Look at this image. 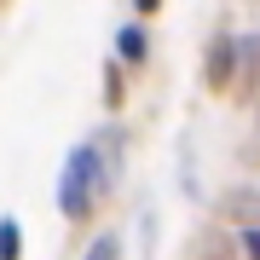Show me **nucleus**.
<instances>
[{
	"instance_id": "obj_1",
	"label": "nucleus",
	"mask_w": 260,
	"mask_h": 260,
	"mask_svg": "<svg viewBox=\"0 0 260 260\" xmlns=\"http://www.w3.org/2000/svg\"><path fill=\"white\" fill-rule=\"evenodd\" d=\"M104 185V162L93 145H75L70 162H64V179H58V203H64L70 220H87V208H93V197Z\"/></svg>"
},
{
	"instance_id": "obj_2",
	"label": "nucleus",
	"mask_w": 260,
	"mask_h": 260,
	"mask_svg": "<svg viewBox=\"0 0 260 260\" xmlns=\"http://www.w3.org/2000/svg\"><path fill=\"white\" fill-rule=\"evenodd\" d=\"M116 52H121V64H145V58H150V35H145L139 23H127L116 35Z\"/></svg>"
},
{
	"instance_id": "obj_3",
	"label": "nucleus",
	"mask_w": 260,
	"mask_h": 260,
	"mask_svg": "<svg viewBox=\"0 0 260 260\" xmlns=\"http://www.w3.org/2000/svg\"><path fill=\"white\" fill-rule=\"evenodd\" d=\"M232 64H237V41H214V52H208V81H232Z\"/></svg>"
},
{
	"instance_id": "obj_4",
	"label": "nucleus",
	"mask_w": 260,
	"mask_h": 260,
	"mask_svg": "<svg viewBox=\"0 0 260 260\" xmlns=\"http://www.w3.org/2000/svg\"><path fill=\"white\" fill-rule=\"evenodd\" d=\"M18 243H23L18 220H0V260H18Z\"/></svg>"
},
{
	"instance_id": "obj_5",
	"label": "nucleus",
	"mask_w": 260,
	"mask_h": 260,
	"mask_svg": "<svg viewBox=\"0 0 260 260\" xmlns=\"http://www.w3.org/2000/svg\"><path fill=\"white\" fill-rule=\"evenodd\" d=\"M87 260H121V243H116V237H99V243H93V254H87Z\"/></svg>"
},
{
	"instance_id": "obj_6",
	"label": "nucleus",
	"mask_w": 260,
	"mask_h": 260,
	"mask_svg": "<svg viewBox=\"0 0 260 260\" xmlns=\"http://www.w3.org/2000/svg\"><path fill=\"white\" fill-rule=\"evenodd\" d=\"M243 254H249V260H260V232H254V225L243 232Z\"/></svg>"
},
{
	"instance_id": "obj_7",
	"label": "nucleus",
	"mask_w": 260,
	"mask_h": 260,
	"mask_svg": "<svg viewBox=\"0 0 260 260\" xmlns=\"http://www.w3.org/2000/svg\"><path fill=\"white\" fill-rule=\"evenodd\" d=\"M156 6H162V0H139V12H156Z\"/></svg>"
}]
</instances>
